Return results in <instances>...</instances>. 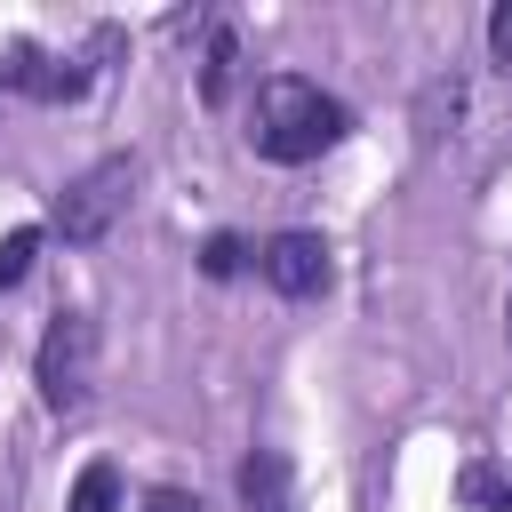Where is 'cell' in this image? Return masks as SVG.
<instances>
[{"label":"cell","mask_w":512,"mask_h":512,"mask_svg":"<svg viewBox=\"0 0 512 512\" xmlns=\"http://www.w3.org/2000/svg\"><path fill=\"white\" fill-rule=\"evenodd\" d=\"M240 264H256V248H248L240 232H216V240L200 248V272H208V280H232Z\"/></svg>","instance_id":"cell-9"},{"label":"cell","mask_w":512,"mask_h":512,"mask_svg":"<svg viewBox=\"0 0 512 512\" xmlns=\"http://www.w3.org/2000/svg\"><path fill=\"white\" fill-rule=\"evenodd\" d=\"M128 200H136V160H128V152H112V160L80 168V176L56 192L48 232H56V240H72V248H88V240H104V232L128 216Z\"/></svg>","instance_id":"cell-2"},{"label":"cell","mask_w":512,"mask_h":512,"mask_svg":"<svg viewBox=\"0 0 512 512\" xmlns=\"http://www.w3.org/2000/svg\"><path fill=\"white\" fill-rule=\"evenodd\" d=\"M456 496H464L472 512H512V472H504V464H488V456H472V464H464V480H456Z\"/></svg>","instance_id":"cell-7"},{"label":"cell","mask_w":512,"mask_h":512,"mask_svg":"<svg viewBox=\"0 0 512 512\" xmlns=\"http://www.w3.org/2000/svg\"><path fill=\"white\" fill-rule=\"evenodd\" d=\"M136 512H200V496H184V488H152Z\"/></svg>","instance_id":"cell-12"},{"label":"cell","mask_w":512,"mask_h":512,"mask_svg":"<svg viewBox=\"0 0 512 512\" xmlns=\"http://www.w3.org/2000/svg\"><path fill=\"white\" fill-rule=\"evenodd\" d=\"M240 504L248 512H296V480H288V456L280 448H256L240 464Z\"/></svg>","instance_id":"cell-5"},{"label":"cell","mask_w":512,"mask_h":512,"mask_svg":"<svg viewBox=\"0 0 512 512\" xmlns=\"http://www.w3.org/2000/svg\"><path fill=\"white\" fill-rule=\"evenodd\" d=\"M240 136H248L256 160L296 168V160L336 152V144L352 136V112H344V96H328V88H312V80H296V72H272V80H256Z\"/></svg>","instance_id":"cell-1"},{"label":"cell","mask_w":512,"mask_h":512,"mask_svg":"<svg viewBox=\"0 0 512 512\" xmlns=\"http://www.w3.org/2000/svg\"><path fill=\"white\" fill-rule=\"evenodd\" d=\"M256 272H264V288H280V296H320V288H328V240H320V232H272V240L256 248Z\"/></svg>","instance_id":"cell-4"},{"label":"cell","mask_w":512,"mask_h":512,"mask_svg":"<svg viewBox=\"0 0 512 512\" xmlns=\"http://www.w3.org/2000/svg\"><path fill=\"white\" fill-rule=\"evenodd\" d=\"M32 384L56 416H80L88 392H96V320L88 312H56L48 336H40V360H32Z\"/></svg>","instance_id":"cell-3"},{"label":"cell","mask_w":512,"mask_h":512,"mask_svg":"<svg viewBox=\"0 0 512 512\" xmlns=\"http://www.w3.org/2000/svg\"><path fill=\"white\" fill-rule=\"evenodd\" d=\"M488 56H496V72H512V0L488 8Z\"/></svg>","instance_id":"cell-11"},{"label":"cell","mask_w":512,"mask_h":512,"mask_svg":"<svg viewBox=\"0 0 512 512\" xmlns=\"http://www.w3.org/2000/svg\"><path fill=\"white\" fill-rule=\"evenodd\" d=\"M32 256H40V232H32V224L8 232V240H0V288H16V280L32 272Z\"/></svg>","instance_id":"cell-10"},{"label":"cell","mask_w":512,"mask_h":512,"mask_svg":"<svg viewBox=\"0 0 512 512\" xmlns=\"http://www.w3.org/2000/svg\"><path fill=\"white\" fill-rule=\"evenodd\" d=\"M72 512H120V472L112 464H88L72 480Z\"/></svg>","instance_id":"cell-8"},{"label":"cell","mask_w":512,"mask_h":512,"mask_svg":"<svg viewBox=\"0 0 512 512\" xmlns=\"http://www.w3.org/2000/svg\"><path fill=\"white\" fill-rule=\"evenodd\" d=\"M232 72H240V40H232V24H208V48H200V96L224 104V96H232Z\"/></svg>","instance_id":"cell-6"}]
</instances>
